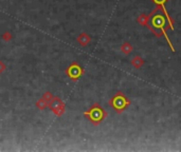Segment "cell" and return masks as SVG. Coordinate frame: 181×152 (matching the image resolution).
<instances>
[{
	"mask_svg": "<svg viewBox=\"0 0 181 152\" xmlns=\"http://www.w3.org/2000/svg\"><path fill=\"white\" fill-rule=\"evenodd\" d=\"M163 14L164 13H163V11L161 10V7L157 5V7H156L155 10L150 13V15L148 16L147 23H146V24H147L148 29L150 30L156 36H158V37L161 35L164 36L165 39L167 40V43L172 48V50L175 51L174 47H173L171 43V40H169V38L167 37V35H166L165 24H166V20L167 19H166V17H165Z\"/></svg>",
	"mask_w": 181,
	"mask_h": 152,
	"instance_id": "obj_1",
	"label": "cell"
},
{
	"mask_svg": "<svg viewBox=\"0 0 181 152\" xmlns=\"http://www.w3.org/2000/svg\"><path fill=\"white\" fill-rule=\"evenodd\" d=\"M110 105L112 106L113 109L117 110V112H122L129 105V100L122 93H118L110 100Z\"/></svg>",
	"mask_w": 181,
	"mask_h": 152,
	"instance_id": "obj_2",
	"label": "cell"
},
{
	"mask_svg": "<svg viewBox=\"0 0 181 152\" xmlns=\"http://www.w3.org/2000/svg\"><path fill=\"white\" fill-rule=\"evenodd\" d=\"M86 115H88V116L90 117L91 122H93L96 125H98V124L101 123V122L104 120V117L106 116V113L104 112L103 109H101L98 105H96L91 110L86 113Z\"/></svg>",
	"mask_w": 181,
	"mask_h": 152,
	"instance_id": "obj_3",
	"label": "cell"
},
{
	"mask_svg": "<svg viewBox=\"0 0 181 152\" xmlns=\"http://www.w3.org/2000/svg\"><path fill=\"white\" fill-rule=\"evenodd\" d=\"M167 0H153V2L154 3H156L158 7H161V10L163 11V13H164L165 17H166V19H167L168 23H169V28H171L172 30H174V26H173V22H172L171 20V17H169V15L167 14V12H166V9H165V2H166Z\"/></svg>",
	"mask_w": 181,
	"mask_h": 152,
	"instance_id": "obj_4",
	"label": "cell"
}]
</instances>
